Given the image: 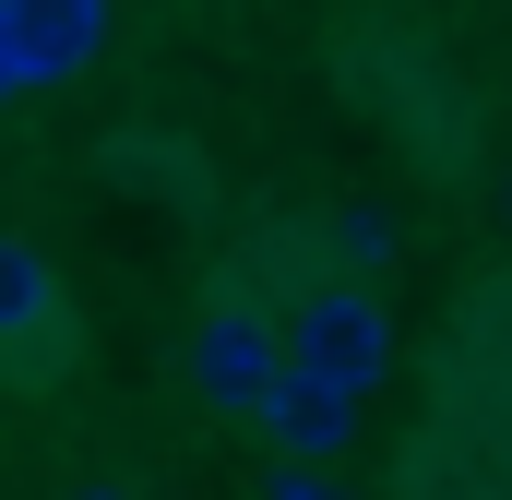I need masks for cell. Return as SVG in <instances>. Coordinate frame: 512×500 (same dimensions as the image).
Here are the masks:
<instances>
[{
    "label": "cell",
    "instance_id": "obj_1",
    "mask_svg": "<svg viewBox=\"0 0 512 500\" xmlns=\"http://www.w3.org/2000/svg\"><path fill=\"white\" fill-rule=\"evenodd\" d=\"M286 346L322 358L334 381H358V393H382V381H393V322H382V298H370L358 274H346V286H310L298 322H286Z\"/></svg>",
    "mask_w": 512,
    "mask_h": 500
},
{
    "label": "cell",
    "instance_id": "obj_2",
    "mask_svg": "<svg viewBox=\"0 0 512 500\" xmlns=\"http://www.w3.org/2000/svg\"><path fill=\"white\" fill-rule=\"evenodd\" d=\"M0 36H12L24 96H48V84H84L108 60V0H0Z\"/></svg>",
    "mask_w": 512,
    "mask_h": 500
},
{
    "label": "cell",
    "instance_id": "obj_3",
    "mask_svg": "<svg viewBox=\"0 0 512 500\" xmlns=\"http://www.w3.org/2000/svg\"><path fill=\"white\" fill-rule=\"evenodd\" d=\"M274 358H286V334L262 322V310H203V334H191V393L215 405V417H262V393H274Z\"/></svg>",
    "mask_w": 512,
    "mask_h": 500
},
{
    "label": "cell",
    "instance_id": "obj_4",
    "mask_svg": "<svg viewBox=\"0 0 512 500\" xmlns=\"http://www.w3.org/2000/svg\"><path fill=\"white\" fill-rule=\"evenodd\" d=\"M358 405H370L358 381H334L322 358H298V346H286V358H274V393H262L251 429H274L286 453H346V441H358Z\"/></svg>",
    "mask_w": 512,
    "mask_h": 500
},
{
    "label": "cell",
    "instance_id": "obj_5",
    "mask_svg": "<svg viewBox=\"0 0 512 500\" xmlns=\"http://www.w3.org/2000/svg\"><path fill=\"white\" fill-rule=\"evenodd\" d=\"M48 322H60V274H48V250L0 227V346H24V334H48Z\"/></svg>",
    "mask_w": 512,
    "mask_h": 500
},
{
    "label": "cell",
    "instance_id": "obj_6",
    "mask_svg": "<svg viewBox=\"0 0 512 500\" xmlns=\"http://www.w3.org/2000/svg\"><path fill=\"white\" fill-rule=\"evenodd\" d=\"M334 250H346L358 274H382V262H393V215H382V203H346V215H334Z\"/></svg>",
    "mask_w": 512,
    "mask_h": 500
},
{
    "label": "cell",
    "instance_id": "obj_7",
    "mask_svg": "<svg viewBox=\"0 0 512 500\" xmlns=\"http://www.w3.org/2000/svg\"><path fill=\"white\" fill-rule=\"evenodd\" d=\"M334 489V453H286V465H262V500H322Z\"/></svg>",
    "mask_w": 512,
    "mask_h": 500
},
{
    "label": "cell",
    "instance_id": "obj_8",
    "mask_svg": "<svg viewBox=\"0 0 512 500\" xmlns=\"http://www.w3.org/2000/svg\"><path fill=\"white\" fill-rule=\"evenodd\" d=\"M12 96H24V72H12V36H0V108H12Z\"/></svg>",
    "mask_w": 512,
    "mask_h": 500
},
{
    "label": "cell",
    "instance_id": "obj_9",
    "mask_svg": "<svg viewBox=\"0 0 512 500\" xmlns=\"http://www.w3.org/2000/svg\"><path fill=\"white\" fill-rule=\"evenodd\" d=\"M501 227H512V179H501Z\"/></svg>",
    "mask_w": 512,
    "mask_h": 500
}]
</instances>
